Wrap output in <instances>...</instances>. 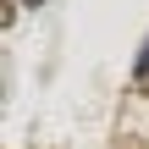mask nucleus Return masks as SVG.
<instances>
[{
  "mask_svg": "<svg viewBox=\"0 0 149 149\" xmlns=\"http://www.w3.org/2000/svg\"><path fill=\"white\" fill-rule=\"evenodd\" d=\"M22 6H44V0H22Z\"/></svg>",
  "mask_w": 149,
  "mask_h": 149,
  "instance_id": "nucleus-1",
  "label": "nucleus"
}]
</instances>
